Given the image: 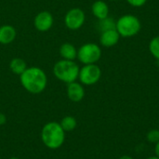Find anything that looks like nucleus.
Here are the masks:
<instances>
[{
  "label": "nucleus",
  "instance_id": "nucleus-18",
  "mask_svg": "<svg viewBox=\"0 0 159 159\" xmlns=\"http://www.w3.org/2000/svg\"><path fill=\"white\" fill-rule=\"evenodd\" d=\"M147 140L151 143H157L159 142V129H152L147 133Z\"/></svg>",
  "mask_w": 159,
  "mask_h": 159
},
{
  "label": "nucleus",
  "instance_id": "nucleus-22",
  "mask_svg": "<svg viewBox=\"0 0 159 159\" xmlns=\"http://www.w3.org/2000/svg\"><path fill=\"white\" fill-rule=\"evenodd\" d=\"M118 159H133L131 157H129V156H122L121 157H119Z\"/></svg>",
  "mask_w": 159,
  "mask_h": 159
},
{
  "label": "nucleus",
  "instance_id": "nucleus-9",
  "mask_svg": "<svg viewBox=\"0 0 159 159\" xmlns=\"http://www.w3.org/2000/svg\"><path fill=\"white\" fill-rule=\"evenodd\" d=\"M67 96L70 101L79 102L85 97V89L80 83L72 82L67 85Z\"/></svg>",
  "mask_w": 159,
  "mask_h": 159
},
{
  "label": "nucleus",
  "instance_id": "nucleus-7",
  "mask_svg": "<svg viewBox=\"0 0 159 159\" xmlns=\"http://www.w3.org/2000/svg\"><path fill=\"white\" fill-rule=\"evenodd\" d=\"M85 20L86 16L84 11L79 7H74L66 13L64 17V23L69 30L75 31L83 26Z\"/></svg>",
  "mask_w": 159,
  "mask_h": 159
},
{
  "label": "nucleus",
  "instance_id": "nucleus-3",
  "mask_svg": "<svg viewBox=\"0 0 159 159\" xmlns=\"http://www.w3.org/2000/svg\"><path fill=\"white\" fill-rule=\"evenodd\" d=\"M79 67L74 61L61 60L57 61L53 67V73L56 78L69 84L75 82L78 78Z\"/></svg>",
  "mask_w": 159,
  "mask_h": 159
},
{
  "label": "nucleus",
  "instance_id": "nucleus-23",
  "mask_svg": "<svg viewBox=\"0 0 159 159\" xmlns=\"http://www.w3.org/2000/svg\"><path fill=\"white\" fill-rule=\"evenodd\" d=\"M146 159H159V157H157V156H155V157H148V158Z\"/></svg>",
  "mask_w": 159,
  "mask_h": 159
},
{
  "label": "nucleus",
  "instance_id": "nucleus-17",
  "mask_svg": "<svg viewBox=\"0 0 159 159\" xmlns=\"http://www.w3.org/2000/svg\"><path fill=\"white\" fill-rule=\"evenodd\" d=\"M149 51L157 59L159 60V35L155 36L149 43Z\"/></svg>",
  "mask_w": 159,
  "mask_h": 159
},
{
  "label": "nucleus",
  "instance_id": "nucleus-16",
  "mask_svg": "<svg viewBox=\"0 0 159 159\" xmlns=\"http://www.w3.org/2000/svg\"><path fill=\"white\" fill-rule=\"evenodd\" d=\"M116 21L112 19V18H105L102 20H100V23H99V27L101 32H104L107 30H112V29H116Z\"/></svg>",
  "mask_w": 159,
  "mask_h": 159
},
{
  "label": "nucleus",
  "instance_id": "nucleus-21",
  "mask_svg": "<svg viewBox=\"0 0 159 159\" xmlns=\"http://www.w3.org/2000/svg\"><path fill=\"white\" fill-rule=\"evenodd\" d=\"M155 153H156V156L159 157V142H157L155 145Z\"/></svg>",
  "mask_w": 159,
  "mask_h": 159
},
{
  "label": "nucleus",
  "instance_id": "nucleus-5",
  "mask_svg": "<svg viewBox=\"0 0 159 159\" xmlns=\"http://www.w3.org/2000/svg\"><path fill=\"white\" fill-rule=\"evenodd\" d=\"M102 57V49L99 45L95 43L84 44L77 50V58L80 62L86 64H94Z\"/></svg>",
  "mask_w": 159,
  "mask_h": 159
},
{
  "label": "nucleus",
  "instance_id": "nucleus-6",
  "mask_svg": "<svg viewBox=\"0 0 159 159\" xmlns=\"http://www.w3.org/2000/svg\"><path fill=\"white\" fill-rule=\"evenodd\" d=\"M102 76V70L97 64H86L79 70L78 78L83 85L96 84Z\"/></svg>",
  "mask_w": 159,
  "mask_h": 159
},
{
  "label": "nucleus",
  "instance_id": "nucleus-11",
  "mask_svg": "<svg viewBox=\"0 0 159 159\" xmlns=\"http://www.w3.org/2000/svg\"><path fill=\"white\" fill-rule=\"evenodd\" d=\"M17 35L16 29L11 25H3L0 27V43L7 45L12 43Z\"/></svg>",
  "mask_w": 159,
  "mask_h": 159
},
{
  "label": "nucleus",
  "instance_id": "nucleus-20",
  "mask_svg": "<svg viewBox=\"0 0 159 159\" xmlns=\"http://www.w3.org/2000/svg\"><path fill=\"white\" fill-rule=\"evenodd\" d=\"M6 122H7V116L3 113H0V126L5 125Z\"/></svg>",
  "mask_w": 159,
  "mask_h": 159
},
{
  "label": "nucleus",
  "instance_id": "nucleus-19",
  "mask_svg": "<svg viewBox=\"0 0 159 159\" xmlns=\"http://www.w3.org/2000/svg\"><path fill=\"white\" fill-rule=\"evenodd\" d=\"M147 0H127V2L132 6V7H143L145 3H146Z\"/></svg>",
  "mask_w": 159,
  "mask_h": 159
},
{
  "label": "nucleus",
  "instance_id": "nucleus-2",
  "mask_svg": "<svg viewBox=\"0 0 159 159\" xmlns=\"http://www.w3.org/2000/svg\"><path fill=\"white\" fill-rule=\"evenodd\" d=\"M41 140L49 149L60 148L65 140V131L58 122L47 123L41 131Z\"/></svg>",
  "mask_w": 159,
  "mask_h": 159
},
{
  "label": "nucleus",
  "instance_id": "nucleus-10",
  "mask_svg": "<svg viewBox=\"0 0 159 159\" xmlns=\"http://www.w3.org/2000/svg\"><path fill=\"white\" fill-rule=\"evenodd\" d=\"M120 38V34L116 31V29L107 30L104 32H102L101 37H100V43L102 47L105 48H112L116 46Z\"/></svg>",
  "mask_w": 159,
  "mask_h": 159
},
{
  "label": "nucleus",
  "instance_id": "nucleus-24",
  "mask_svg": "<svg viewBox=\"0 0 159 159\" xmlns=\"http://www.w3.org/2000/svg\"><path fill=\"white\" fill-rule=\"evenodd\" d=\"M8 159H20V158H18V157H10V158H8Z\"/></svg>",
  "mask_w": 159,
  "mask_h": 159
},
{
  "label": "nucleus",
  "instance_id": "nucleus-14",
  "mask_svg": "<svg viewBox=\"0 0 159 159\" xmlns=\"http://www.w3.org/2000/svg\"><path fill=\"white\" fill-rule=\"evenodd\" d=\"M9 68L13 74L20 75L27 69V65H26V62L22 59L14 58L11 60V61L9 63Z\"/></svg>",
  "mask_w": 159,
  "mask_h": 159
},
{
  "label": "nucleus",
  "instance_id": "nucleus-25",
  "mask_svg": "<svg viewBox=\"0 0 159 159\" xmlns=\"http://www.w3.org/2000/svg\"><path fill=\"white\" fill-rule=\"evenodd\" d=\"M111 1H117V0H111Z\"/></svg>",
  "mask_w": 159,
  "mask_h": 159
},
{
  "label": "nucleus",
  "instance_id": "nucleus-8",
  "mask_svg": "<svg viewBox=\"0 0 159 159\" xmlns=\"http://www.w3.org/2000/svg\"><path fill=\"white\" fill-rule=\"evenodd\" d=\"M34 25L39 32H48L53 25V16L48 11L39 12L34 20Z\"/></svg>",
  "mask_w": 159,
  "mask_h": 159
},
{
  "label": "nucleus",
  "instance_id": "nucleus-15",
  "mask_svg": "<svg viewBox=\"0 0 159 159\" xmlns=\"http://www.w3.org/2000/svg\"><path fill=\"white\" fill-rule=\"evenodd\" d=\"M76 119L71 116H64L60 125L61 127L62 128V129L65 131V132H70V131H73L75 128H76Z\"/></svg>",
  "mask_w": 159,
  "mask_h": 159
},
{
  "label": "nucleus",
  "instance_id": "nucleus-1",
  "mask_svg": "<svg viewBox=\"0 0 159 159\" xmlns=\"http://www.w3.org/2000/svg\"><path fill=\"white\" fill-rule=\"evenodd\" d=\"M21 86L32 94H39L45 90L48 84L46 73L39 67L27 68L20 75Z\"/></svg>",
  "mask_w": 159,
  "mask_h": 159
},
{
  "label": "nucleus",
  "instance_id": "nucleus-12",
  "mask_svg": "<svg viewBox=\"0 0 159 159\" xmlns=\"http://www.w3.org/2000/svg\"><path fill=\"white\" fill-rule=\"evenodd\" d=\"M91 10L93 15L99 19V20H102L108 17L109 14V7L108 5L102 0H97L93 3L92 7H91Z\"/></svg>",
  "mask_w": 159,
  "mask_h": 159
},
{
  "label": "nucleus",
  "instance_id": "nucleus-4",
  "mask_svg": "<svg viewBox=\"0 0 159 159\" xmlns=\"http://www.w3.org/2000/svg\"><path fill=\"white\" fill-rule=\"evenodd\" d=\"M142 28L140 20L131 14H126L116 20V29L123 37H132L136 35Z\"/></svg>",
  "mask_w": 159,
  "mask_h": 159
},
{
  "label": "nucleus",
  "instance_id": "nucleus-13",
  "mask_svg": "<svg viewBox=\"0 0 159 159\" xmlns=\"http://www.w3.org/2000/svg\"><path fill=\"white\" fill-rule=\"evenodd\" d=\"M60 54L63 60L74 61L77 58V50L71 43H64L60 48Z\"/></svg>",
  "mask_w": 159,
  "mask_h": 159
}]
</instances>
